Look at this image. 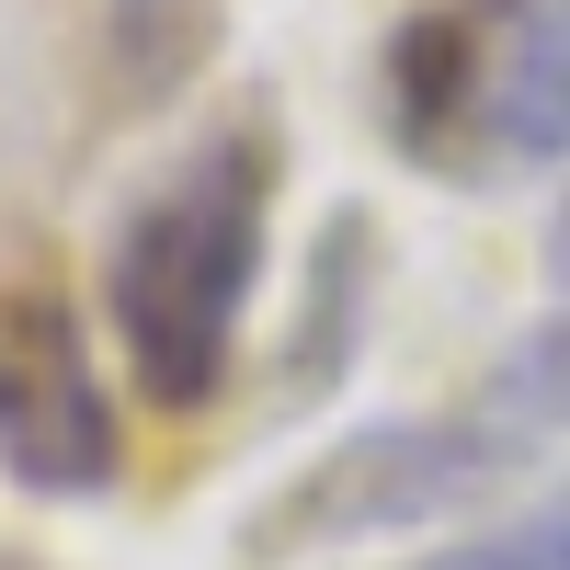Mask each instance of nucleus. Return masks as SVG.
Wrapping results in <instances>:
<instances>
[{"mask_svg":"<svg viewBox=\"0 0 570 570\" xmlns=\"http://www.w3.org/2000/svg\"><path fill=\"white\" fill-rule=\"evenodd\" d=\"M274 115H217L206 137L137 183V206L115 217V252H104V308H115V343L137 365L171 422L217 411L228 365H240V320H252V285H263V228H274Z\"/></svg>","mask_w":570,"mask_h":570,"instance_id":"obj_1","label":"nucleus"},{"mask_svg":"<svg viewBox=\"0 0 570 570\" xmlns=\"http://www.w3.org/2000/svg\"><path fill=\"white\" fill-rule=\"evenodd\" d=\"M400 149L491 137V160H570V0H456L400 35Z\"/></svg>","mask_w":570,"mask_h":570,"instance_id":"obj_2","label":"nucleus"},{"mask_svg":"<svg viewBox=\"0 0 570 570\" xmlns=\"http://www.w3.org/2000/svg\"><path fill=\"white\" fill-rule=\"evenodd\" d=\"M525 468V422L513 411H434V422H365L343 434L297 491L274 502L263 548H331V537H389L434 525L456 502H491Z\"/></svg>","mask_w":570,"mask_h":570,"instance_id":"obj_3","label":"nucleus"},{"mask_svg":"<svg viewBox=\"0 0 570 570\" xmlns=\"http://www.w3.org/2000/svg\"><path fill=\"white\" fill-rule=\"evenodd\" d=\"M0 468L46 502H91L126 468L115 389L91 365V320L58 274L0 285Z\"/></svg>","mask_w":570,"mask_h":570,"instance_id":"obj_4","label":"nucleus"},{"mask_svg":"<svg viewBox=\"0 0 570 570\" xmlns=\"http://www.w3.org/2000/svg\"><path fill=\"white\" fill-rule=\"evenodd\" d=\"M422 570H570V491L513 513V525H491V537H468V548H434Z\"/></svg>","mask_w":570,"mask_h":570,"instance_id":"obj_5","label":"nucleus"},{"mask_svg":"<svg viewBox=\"0 0 570 570\" xmlns=\"http://www.w3.org/2000/svg\"><path fill=\"white\" fill-rule=\"evenodd\" d=\"M502 389L525 400V411H548V422H570V308H559V320H537L525 343H513Z\"/></svg>","mask_w":570,"mask_h":570,"instance_id":"obj_6","label":"nucleus"},{"mask_svg":"<svg viewBox=\"0 0 570 570\" xmlns=\"http://www.w3.org/2000/svg\"><path fill=\"white\" fill-rule=\"evenodd\" d=\"M548 285H559V308H570V195H559V217H548Z\"/></svg>","mask_w":570,"mask_h":570,"instance_id":"obj_7","label":"nucleus"},{"mask_svg":"<svg viewBox=\"0 0 570 570\" xmlns=\"http://www.w3.org/2000/svg\"><path fill=\"white\" fill-rule=\"evenodd\" d=\"M0 570H23V559H0Z\"/></svg>","mask_w":570,"mask_h":570,"instance_id":"obj_8","label":"nucleus"}]
</instances>
